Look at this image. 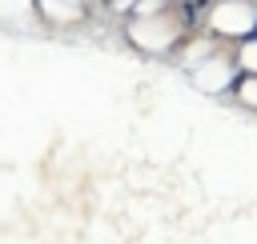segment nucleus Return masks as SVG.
I'll use <instances>...</instances> for the list:
<instances>
[]
</instances>
